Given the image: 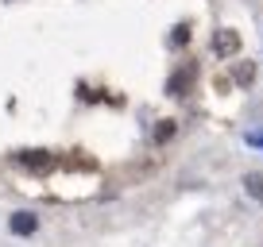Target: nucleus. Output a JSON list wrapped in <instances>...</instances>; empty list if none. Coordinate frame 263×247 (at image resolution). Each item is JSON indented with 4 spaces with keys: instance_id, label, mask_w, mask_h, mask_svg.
Segmentation results:
<instances>
[{
    "instance_id": "f257e3e1",
    "label": "nucleus",
    "mask_w": 263,
    "mask_h": 247,
    "mask_svg": "<svg viewBox=\"0 0 263 247\" xmlns=\"http://www.w3.org/2000/svg\"><path fill=\"white\" fill-rule=\"evenodd\" d=\"M197 77H201V66H197L194 58H186V62H178V66L166 74V97L174 100H186L190 93L197 89Z\"/></svg>"
},
{
    "instance_id": "f03ea898",
    "label": "nucleus",
    "mask_w": 263,
    "mask_h": 247,
    "mask_svg": "<svg viewBox=\"0 0 263 247\" xmlns=\"http://www.w3.org/2000/svg\"><path fill=\"white\" fill-rule=\"evenodd\" d=\"M12 166H20V170H27V174H50L58 166V155L54 151H43V147H31V151H16L12 155Z\"/></svg>"
},
{
    "instance_id": "7ed1b4c3",
    "label": "nucleus",
    "mask_w": 263,
    "mask_h": 247,
    "mask_svg": "<svg viewBox=\"0 0 263 247\" xmlns=\"http://www.w3.org/2000/svg\"><path fill=\"white\" fill-rule=\"evenodd\" d=\"M39 228H43V216L35 209H12L8 213V236L31 239V236H39Z\"/></svg>"
},
{
    "instance_id": "20e7f679",
    "label": "nucleus",
    "mask_w": 263,
    "mask_h": 247,
    "mask_svg": "<svg viewBox=\"0 0 263 247\" xmlns=\"http://www.w3.org/2000/svg\"><path fill=\"white\" fill-rule=\"evenodd\" d=\"M255 81H259V62H252V58L229 62V85H236V89H252Z\"/></svg>"
},
{
    "instance_id": "39448f33",
    "label": "nucleus",
    "mask_w": 263,
    "mask_h": 247,
    "mask_svg": "<svg viewBox=\"0 0 263 247\" xmlns=\"http://www.w3.org/2000/svg\"><path fill=\"white\" fill-rule=\"evenodd\" d=\"M190 43H194V19H178V24L166 31V50H171V54H186Z\"/></svg>"
},
{
    "instance_id": "423d86ee",
    "label": "nucleus",
    "mask_w": 263,
    "mask_h": 247,
    "mask_svg": "<svg viewBox=\"0 0 263 247\" xmlns=\"http://www.w3.org/2000/svg\"><path fill=\"white\" fill-rule=\"evenodd\" d=\"M236 50H240V35L232 31V27L213 31V54L221 58V62H229V54H236Z\"/></svg>"
},
{
    "instance_id": "0eeeda50",
    "label": "nucleus",
    "mask_w": 263,
    "mask_h": 247,
    "mask_svg": "<svg viewBox=\"0 0 263 247\" xmlns=\"http://www.w3.org/2000/svg\"><path fill=\"white\" fill-rule=\"evenodd\" d=\"M178 139V120H155V128H151V147L155 151H163V147H171V143Z\"/></svg>"
},
{
    "instance_id": "6e6552de",
    "label": "nucleus",
    "mask_w": 263,
    "mask_h": 247,
    "mask_svg": "<svg viewBox=\"0 0 263 247\" xmlns=\"http://www.w3.org/2000/svg\"><path fill=\"white\" fill-rule=\"evenodd\" d=\"M240 190H244V197L252 205L263 209V170H244L240 174Z\"/></svg>"
},
{
    "instance_id": "1a4fd4ad",
    "label": "nucleus",
    "mask_w": 263,
    "mask_h": 247,
    "mask_svg": "<svg viewBox=\"0 0 263 247\" xmlns=\"http://www.w3.org/2000/svg\"><path fill=\"white\" fill-rule=\"evenodd\" d=\"M240 139H244V147H252V151H259V155H263V123H259V128H248Z\"/></svg>"
}]
</instances>
